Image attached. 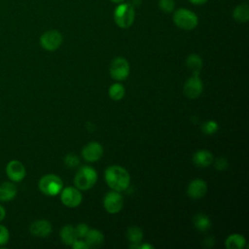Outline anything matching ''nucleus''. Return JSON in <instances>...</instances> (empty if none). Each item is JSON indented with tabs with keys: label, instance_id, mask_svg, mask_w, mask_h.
<instances>
[{
	"label": "nucleus",
	"instance_id": "f257e3e1",
	"mask_svg": "<svg viewBox=\"0 0 249 249\" xmlns=\"http://www.w3.org/2000/svg\"><path fill=\"white\" fill-rule=\"evenodd\" d=\"M104 178L107 185L116 192L126 190L130 183V176L127 170L120 165H111L106 168Z\"/></svg>",
	"mask_w": 249,
	"mask_h": 249
},
{
	"label": "nucleus",
	"instance_id": "f03ea898",
	"mask_svg": "<svg viewBox=\"0 0 249 249\" xmlns=\"http://www.w3.org/2000/svg\"><path fill=\"white\" fill-rule=\"evenodd\" d=\"M173 13V22L177 27L183 30H193L198 24L197 16L191 10L179 8Z\"/></svg>",
	"mask_w": 249,
	"mask_h": 249
},
{
	"label": "nucleus",
	"instance_id": "7ed1b4c3",
	"mask_svg": "<svg viewBox=\"0 0 249 249\" xmlns=\"http://www.w3.org/2000/svg\"><path fill=\"white\" fill-rule=\"evenodd\" d=\"M97 181L96 170L89 165L82 166L74 177V184L77 189L82 191L89 190Z\"/></svg>",
	"mask_w": 249,
	"mask_h": 249
},
{
	"label": "nucleus",
	"instance_id": "20e7f679",
	"mask_svg": "<svg viewBox=\"0 0 249 249\" xmlns=\"http://www.w3.org/2000/svg\"><path fill=\"white\" fill-rule=\"evenodd\" d=\"M114 21L121 28H128L135 18L134 8L128 3H119L114 10Z\"/></svg>",
	"mask_w": 249,
	"mask_h": 249
},
{
	"label": "nucleus",
	"instance_id": "39448f33",
	"mask_svg": "<svg viewBox=\"0 0 249 249\" xmlns=\"http://www.w3.org/2000/svg\"><path fill=\"white\" fill-rule=\"evenodd\" d=\"M38 187L44 195L53 196L60 193L63 187V183L60 177L57 175L46 174L40 179Z\"/></svg>",
	"mask_w": 249,
	"mask_h": 249
},
{
	"label": "nucleus",
	"instance_id": "423d86ee",
	"mask_svg": "<svg viewBox=\"0 0 249 249\" xmlns=\"http://www.w3.org/2000/svg\"><path fill=\"white\" fill-rule=\"evenodd\" d=\"M63 41V37L58 30L51 29L45 31L40 37V45L46 51H55L57 50Z\"/></svg>",
	"mask_w": 249,
	"mask_h": 249
},
{
	"label": "nucleus",
	"instance_id": "0eeeda50",
	"mask_svg": "<svg viewBox=\"0 0 249 249\" xmlns=\"http://www.w3.org/2000/svg\"><path fill=\"white\" fill-rule=\"evenodd\" d=\"M109 72L111 77L117 81H124L129 75L128 61L124 57H116L112 60Z\"/></svg>",
	"mask_w": 249,
	"mask_h": 249
},
{
	"label": "nucleus",
	"instance_id": "6e6552de",
	"mask_svg": "<svg viewBox=\"0 0 249 249\" xmlns=\"http://www.w3.org/2000/svg\"><path fill=\"white\" fill-rule=\"evenodd\" d=\"M198 75L199 73H193V76L190 77L184 85V94L190 99L198 97L203 90V84Z\"/></svg>",
	"mask_w": 249,
	"mask_h": 249
},
{
	"label": "nucleus",
	"instance_id": "1a4fd4ad",
	"mask_svg": "<svg viewBox=\"0 0 249 249\" xmlns=\"http://www.w3.org/2000/svg\"><path fill=\"white\" fill-rule=\"evenodd\" d=\"M60 200L67 207H77L81 204L83 196L79 189L74 187H66L60 191Z\"/></svg>",
	"mask_w": 249,
	"mask_h": 249
},
{
	"label": "nucleus",
	"instance_id": "9d476101",
	"mask_svg": "<svg viewBox=\"0 0 249 249\" xmlns=\"http://www.w3.org/2000/svg\"><path fill=\"white\" fill-rule=\"evenodd\" d=\"M103 205L108 213L115 214L122 210L124 206V198L120 192L112 191L105 195L103 199Z\"/></svg>",
	"mask_w": 249,
	"mask_h": 249
},
{
	"label": "nucleus",
	"instance_id": "9b49d317",
	"mask_svg": "<svg viewBox=\"0 0 249 249\" xmlns=\"http://www.w3.org/2000/svg\"><path fill=\"white\" fill-rule=\"evenodd\" d=\"M7 176L13 182H20L26 175V170L21 161L13 160L8 162L6 166Z\"/></svg>",
	"mask_w": 249,
	"mask_h": 249
},
{
	"label": "nucleus",
	"instance_id": "f8f14e48",
	"mask_svg": "<svg viewBox=\"0 0 249 249\" xmlns=\"http://www.w3.org/2000/svg\"><path fill=\"white\" fill-rule=\"evenodd\" d=\"M103 155V148L101 144L96 141H92L84 146L82 150V156L87 161H96Z\"/></svg>",
	"mask_w": 249,
	"mask_h": 249
},
{
	"label": "nucleus",
	"instance_id": "ddd939ff",
	"mask_svg": "<svg viewBox=\"0 0 249 249\" xmlns=\"http://www.w3.org/2000/svg\"><path fill=\"white\" fill-rule=\"evenodd\" d=\"M207 192V185L202 179H195L188 186V196L193 199H198L205 196Z\"/></svg>",
	"mask_w": 249,
	"mask_h": 249
},
{
	"label": "nucleus",
	"instance_id": "4468645a",
	"mask_svg": "<svg viewBox=\"0 0 249 249\" xmlns=\"http://www.w3.org/2000/svg\"><path fill=\"white\" fill-rule=\"evenodd\" d=\"M52 224L47 220H37L29 227V231L32 235L37 237L49 236L52 232Z\"/></svg>",
	"mask_w": 249,
	"mask_h": 249
},
{
	"label": "nucleus",
	"instance_id": "2eb2a0df",
	"mask_svg": "<svg viewBox=\"0 0 249 249\" xmlns=\"http://www.w3.org/2000/svg\"><path fill=\"white\" fill-rule=\"evenodd\" d=\"M193 162L198 167H207L213 162V155L206 150L196 151L193 156Z\"/></svg>",
	"mask_w": 249,
	"mask_h": 249
},
{
	"label": "nucleus",
	"instance_id": "dca6fc26",
	"mask_svg": "<svg viewBox=\"0 0 249 249\" xmlns=\"http://www.w3.org/2000/svg\"><path fill=\"white\" fill-rule=\"evenodd\" d=\"M18 189L13 182L0 183V201H10L17 196Z\"/></svg>",
	"mask_w": 249,
	"mask_h": 249
},
{
	"label": "nucleus",
	"instance_id": "f3484780",
	"mask_svg": "<svg viewBox=\"0 0 249 249\" xmlns=\"http://www.w3.org/2000/svg\"><path fill=\"white\" fill-rule=\"evenodd\" d=\"M85 238H86L85 242L87 243L89 248H97L103 243V240H104V236L102 232L95 229L89 230Z\"/></svg>",
	"mask_w": 249,
	"mask_h": 249
},
{
	"label": "nucleus",
	"instance_id": "a211bd4d",
	"mask_svg": "<svg viewBox=\"0 0 249 249\" xmlns=\"http://www.w3.org/2000/svg\"><path fill=\"white\" fill-rule=\"evenodd\" d=\"M59 236L61 241L66 245H72V243L77 239V234L75 231V228L71 225L64 226L59 232Z\"/></svg>",
	"mask_w": 249,
	"mask_h": 249
},
{
	"label": "nucleus",
	"instance_id": "6ab92c4d",
	"mask_svg": "<svg viewBox=\"0 0 249 249\" xmlns=\"http://www.w3.org/2000/svg\"><path fill=\"white\" fill-rule=\"evenodd\" d=\"M246 244V240L243 235L238 233H232L226 239L225 245L228 249H242Z\"/></svg>",
	"mask_w": 249,
	"mask_h": 249
},
{
	"label": "nucleus",
	"instance_id": "aec40b11",
	"mask_svg": "<svg viewBox=\"0 0 249 249\" xmlns=\"http://www.w3.org/2000/svg\"><path fill=\"white\" fill-rule=\"evenodd\" d=\"M232 18L235 21L243 23L249 19V7L247 4H240L232 11Z\"/></svg>",
	"mask_w": 249,
	"mask_h": 249
},
{
	"label": "nucleus",
	"instance_id": "412c9836",
	"mask_svg": "<svg viewBox=\"0 0 249 249\" xmlns=\"http://www.w3.org/2000/svg\"><path fill=\"white\" fill-rule=\"evenodd\" d=\"M194 225L200 231H206L211 228V221L209 217L203 213H198L194 216Z\"/></svg>",
	"mask_w": 249,
	"mask_h": 249
},
{
	"label": "nucleus",
	"instance_id": "4be33fe9",
	"mask_svg": "<svg viewBox=\"0 0 249 249\" xmlns=\"http://www.w3.org/2000/svg\"><path fill=\"white\" fill-rule=\"evenodd\" d=\"M202 58L196 53H191L186 58L187 67L193 71V73H199L202 68Z\"/></svg>",
	"mask_w": 249,
	"mask_h": 249
},
{
	"label": "nucleus",
	"instance_id": "5701e85b",
	"mask_svg": "<svg viewBox=\"0 0 249 249\" xmlns=\"http://www.w3.org/2000/svg\"><path fill=\"white\" fill-rule=\"evenodd\" d=\"M126 237L130 243L139 244L143 238V231L136 226H130L126 231Z\"/></svg>",
	"mask_w": 249,
	"mask_h": 249
},
{
	"label": "nucleus",
	"instance_id": "b1692460",
	"mask_svg": "<svg viewBox=\"0 0 249 249\" xmlns=\"http://www.w3.org/2000/svg\"><path fill=\"white\" fill-rule=\"evenodd\" d=\"M109 96L113 99V100H116V101H119L121 99L124 98V93H125V89L124 88V86L122 84H119V83H116V84H113L110 88H109Z\"/></svg>",
	"mask_w": 249,
	"mask_h": 249
},
{
	"label": "nucleus",
	"instance_id": "393cba45",
	"mask_svg": "<svg viewBox=\"0 0 249 249\" xmlns=\"http://www.w3.org/2000/svg\"><path fill=\"white\" fill-rule=\"evenodd\" d=\"M158 5H159L160 10L165 14H170L175 9V1L174 0H159Z\"/></svg>",
	"mask_w": 249,
	"mask_h": 249
},
{
	"label": "nucleus",
	"instance_id": "a878e982",
	"mask_svg": "<svg viewBox=\"0 0 249 249\" xmlns=\"http://www.w3.org/2000/svg\"><path fill=\"white\" fill-rule=\"evenodd\" d=\"M79 162H80V160L75 154H68L64 158V163L68 167H75L79 164Z\"/></svg>",
	"mask_w": 249,
	"mask_h": 249
},
{
	"label": "nucleus",
	"instance_id": "bb28decb",
	"mask_svg": "<svg viewBox=\"0 0 249 249\" xmlns=\"http://www.w3.org/2000/svg\"><path fill=\"white\" fill-rule=\"evenodd\" d=\"M217 129H218V124L214 121H208L204 123L202 125V130L206 134H213Z\"/></svg>",
	"mask_w": 249,
	"mask_h": 249
},
{
	"label": "nucleus",
	"instance_id": "cd10ccee",
	"mask_svg": "<svg viewBox=\"0 0 249 249\" xmlns=\"http://www.w3.org/2000/svg\"><path fill=\"white\" fill-rule=\"evenodd\" d=\"M9 238H10V233L8 229L5 226L0 225V246L7 244L9 241Z\"/></svg>",
	"mask_w": 249,
	"mask_h": 249
},
{
	"label": "nucleus",
	"instance_id": "c85d7f7f",
	"mask_svg": "<svg viewBox=\"0 0 249 249\" xmlns=\"http://www.w3.org/2000/svg\"><path fill=\"white\" fill-rule=\"evenodd\" d=\"M89 230V229L88 225H86V224H79V225H77V227L75 228V231H76L77 237L84 238L86 236V234L88 233Z\"/></svg>",
	"mask_w": 249,
	"mask_h": 249
},
{
	"label": "nucleus",
	"instance_id": "c756f323",
	"mask_svg": "<svg viewBox=\"0 0 249 249\" xmlns=\"http://www.w3.org/2000/svg\"><path fill=\"white\" fill-rule=\"evenodd\" d=\"M215 167L218 170H224L228 167V160L224 158H220L215 161Z\"/></svg>",
	"mask_w": 249,
	"mask_h": 249
},
{
	"label": "nucleus",
	"instance_id": "7c9ffc66",
	"mask_svg": "<svg viewBox=\"0 0 249 249\" xmlns=\"http://www.w3.org/2000/svg\"><path fill=\"white\" fill-rule=\"evenodd\" d=\"M74 249H88L89 247H88V245H87V243L84 241V240H78V239H76L73 243H72V245H71Z\"/></svg>",
	"mask_w": 249,
	"mask_h": 249
},
{
	"label": "nucleus",
	"instance_id": "2f4dec72",
	"mask_svg": "<svg viewBox=\"0 0 249 249\" xmlns=\"http://www.w3.org/2000/svg\"><path fill=\"white\" fill-rule=\"evenodd\" d=\"M127 3H128L130 6H132L133 8H135V7H139V6L141 5L142 0H128Z\"/></svg>",
	"mask_w": 249,
	"mask_h": 249
},
{
	"label": "nucleus",
	"instance_id": "473e14b6",
	"mask_svg": "<svg viewBox=\"0 0 249 249\" xmlns=\"http://www.w3.org/2000/svg\"><path fill=\"white\" fill-rule=\"evenodd\" d=\"M5 216H6V209L4 208V206L0 205V222L4 220Z\"/></svg>",
	"mask_w": 249,
	"mask_h": 249
},
{
	"label": "nucleus",
	"instance_id": "72a5a7b5",
	"mask_svg": "<svg viewBox=\"0 0 249 249\" xmlns=\"http://www.w3.org/2000/svg\"><path fill=\"white\" fill-rule=\"evenodd\" d=\"M208 0H189V2H191L194 5H202L205 4Z\"/></svg>",
	"mask_w": 249,
	"mask_h": 249
},
{
	"label": "nucleus",
	"instance_id": "f704fd0d",
	"mask_svg": "<svg viewBox=\"0 0 249 249\" xmlns=\"http://www.w3.org/2000/svg\"><path fill=\"white\" fill-rule=\"evenodd\" d=\"M138 248H139V249H153L154 246H153V245H150V244H148V243H145V244L139 245Z\"/></svg>",
	"mask_w": 249,
	"mask_h": 249
},
{
	"label": "nucleus",
	"instance_id": "c9c22d12",
	"mask_svg": "<svg viewBox=\"0 0 249 249\" xmlns=\"http://www.w3.org/2000/svg\"><path fill=\"white\" fill-rule=\"evenodd\" d=\"M110 1H112L113 3H116V4H119V3H122V2H124V0H110Z\"/></svg>",
	"mask_w": 249,
	"mask_h": 249
}]
</instances>
